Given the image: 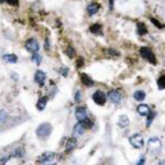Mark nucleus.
<instances>
[{"label": "nucleus", "instance_id": "1", "mask_svg": "<svg viewBox=\"0 0 165 165\" xmlns=\"http://www.w3.org/2000/svg\"><path fill=\"white\" fill-rule=\"evenodd\" d=\"M161 149H162V142H161V140L159 139V138L152 137L149 139V141H148L149 152L156 155L161 152Z\"/></svg>", "mask_w": 165, "mask_h": 165}, {"label": "nucleus", "instance_id": "2", "mask_svg": "<svg viewBox=\"0 0 165 165\" xmlns=\"http://www.w3.org/2000/svg\"><path fill=\"white\" fill-rule=\"evenodd\" d=\"M140 55H141V57H142L143 60H145L146 62L150 63V64H153V65L156 64V57H155L154 53H153V51L151 50L150 48H146V46L141 48L140 49Z\"/></svg>", "mask_w": 165, "mask_h": 165}, {"label": "nucleus", "instance_id": "3", "mask_svg": "<svg viewBox=\"0 0 165 165\" xmlns=\"http://www.w3.org/2000/svg\"><path fill=\"white\" fill-rule=\"evenodd\" d=\"M52 130H53V128L50 123H48V122L42 123V125H39L38 129H36V135H38L39 138H41V139H44V138L49 137V135L51 134Z\"/></svg>", "mask_w": 165, "mask_h": 165}, {"label": "nucleus", "instance_id": "4", "mask_svg": "<svg viewBox=\"0 0 165 165\" xmlns=\"http://www.w3.org/2000/svg\"><path fill=\"white\" fill-rule=\"evenodd\" d=\"M25 49H27V52L32 53V54L33 53H38L39 50H40V44L34 38H31L25 42Z\"/></svg>", "mask_w": 165, "mask_h": 165}, {"label": "nucleus", "instance_id": "5", "mask_svg": "<svg viewBox=\"0 0 165 165\" xmlns=\"http://www.w3.org/2000/svg\"><path fill=\"white\" fill-rule=\"evenodd\" d=\"M129 141H130L131 145L135 149H141L143 146V137L140 133H135V134L131 135Z\"/></svg>", "mask_w": 165, "mask_h": 165}, {"label": "nucleus", "instance_id": "6", "mask_svg": "<svg viewBox=\"0 0 165 165\" xmlns=\"http://www.w3.org/2000/svg\"><path fill=\"white\" fill-rule=\"evenodd\" d=\"M93 100L95 101L97 105L99 106H103L106 104V100H107V97H106L105 94L101 91V90H97V91H95L93 95Z\"/></svg>", "mask_w": 165, "mask_h": 165}, {"label": "nucleus", "instance_id": "7", "mask_svg": "<svg viewBox=\"0 0 165 165\" xmlns=\"http://www.w3.org/2000/svg\"><path fill=\"white\" fill-rule=\"evenodd\" d=\"M108 97H109V100L111 101V103L113 104H120L121 103V99H122V97H121V94L118 91V90H109L108 91Z\"/></svg>", "mask_w": 165, "mask_h": 165}, {"label": "nucleus", "instance_id": "8", "mask_svg": "<svg viewBox=\"0 0 165 165\" xmlns=\"http://www.w3.org/2000/svg\"><path fill=\"white\" fill-rule=\"evenodd\" d=\"M45 79H46V75L43 70H36L34 74V82L40 86H43L45 82Z\"/></svg>", "mask_w": 165, "mask_h": 165}, {"label": "nucleus", "instance_id": "9", "mask_svg": "<svg viewBox=\"0 0 165 165\" xmlns=\"http://www.w3.org/2000/svg\"><path fill=\"white\" fill-rule=\"evenodd\" d=\"M75 117L76 119L78 120V122H82V121L85 120V119H87V111H86L85 108L82 107H79L77 108V109L75 110Z\"/></svg>", "mask_w": 165, "mask_h": 165}, {"label": "nucleus", "instance_id": "10", "mask_svg": "<svg viewBox=\"0 0 165 165\" xmlns=\"http://www.w3.org/2000/svg\"><path fill=\"white\" fill-rule=\"evenodd\" d=\"M55 158V153L54 152H45L39 158L38 162L39 163H48L50 161H52Z\"/></svg>", "mask_w": 165, "mask_h": 165}, {"label": "nucleus", "instance_id": "11", "mask_svg": "<svg viewBox=\"0 0 165 165\" xmlns=\"http://www.w3.org/2000/svg\"><path fill=\"white\" fill-rule=\"evenodd\" d=\"M137 111H138V113L139 115H141V116H143V117H146V116L149 115V113L151 112V109L149 108V106L148 105H139L138 106V108H137Z\"/></svg>", "mask_w": 165, "mask_h": 165}, {"label": "nucleus", "instance_id": "12", "mask_svg": "<svg viewBox=\"0 0 165 165\" xmlns=\"http://www.w3.org/2000/svg\"><path fill=\"white\" fill-rule=\"evenodd\" d=\"M100 9V5L97 2H93V3H90V5H88L87 7V12L89 13L90 15H96V13L99 11Z\"/></svg>", "mask_w": 165, "mask_h": 165}, {"label": "nucleus", "instance_id": "13", "mask_svg": "<svg viewBox=\"0 0 165 165\" xmlns=\"http://www.w3.org/2000/svg\"><path fill=\"white\" fill-rule=\"evenodd\" d=\"M76 145H77V141H76V139L75 138H70V139L67 140V142H66L65 149L68 151V152H70V151H73L76 148Z\"/></svg>", "mask_w": 165, "mask_h": 165}, {"label": "nucleus", "instance_id": "14", "mask_svg": "<svg viewBox=\"0 0 165 165\" xmlns=\"http://www.w3.org/2000/svg\"><path fill=\"white\" fill-rule=\"evenodd\" d=\"M80 80H82V84L85 86H87V87H91V86L94 85V80L88 75H86V74H82V75H80Z\"/></svg>", "mask_w": 165, "mask_h": 165}, {"label": "nucleus", "instance_id": "15", "mask_svg": "<svg viewBox=\"0 0 165 165\" xmlns=\"http://www.w3.org/2000/svg\"><path fill=\"white\" fill-rule=\"evenodd\" d=\"M129 123H130V120H129V118L127 117V116L122 115L119 117V119H118V125L120 128H125L129 125Z\"/></svg>", "mask_w": 165, "mask_h": 165}, {"label": "nucleus", "instance_id": "16", "mask_svg": "<svg viewBox=\"0 0 165 165\" xmlns=\"http://www.w3.org/2000/svg\"><path fill=\"white\" fill-rule=\"evenodd\" d=\"M84 130H85V128L82 127V122H78V123H76L74 129H73V133H74V135H76V137H79V135H82V133H84Z\"/></svg>", "mask_w": 165, "mask_h": 165}, {"label": "nucleus", "instance_id": "17", "mask_svg": "<svg viewBox=\"0 0 165 165\" xmlns=\"http://www.w3.org/2000/svg\"><path fill=\"white\" fill-rule=\"evenodd\" d=\"M137 33L139 35H145L146 33H148V29H146V25L144 24V23L142 22H139L137 24Z\"/></svg>", "mask_w": 165, "mask_h": 165}, {"label": "nucleus", "instance_id": "18", "mask_svg": "<svg viewBox=\"0 0 165 165\" xmlns=\"http://www.w3.org/2000/svg\"><path fill=\"white\" fill-rule=\"evenodd\" d=\"M2 60L7 63H17L18 62V56L15 54H6L2 56Z\"/></svg>", "mask_w": 165, "mask_h": 165}, {"label": "nucleus", "instance_id": "19", "mask_svg": "<svg viewBox=\"0 0 165 165\" xmlns=\"http://www.w3.org/2000/svg\"><path fill=\"white\" fill-rule=\"evenodd\" d=\"M46 104H48V98L43 96V97L39 98L38 103H36V108L39 110H43L45 108V106H46Z\"/></svg>", "mask_w": 165, "mask_h": 165}, {"label": "nucleus", "instance_id": "20", "mask_svg": "<svg viewBox=\"0 0 165 165\" xmlns=\"http://www.w3.org/2000/svg\"><path fill=\"white\" fill-rule=\"evenodd\" d=\"M89 31L91 33H94V34H96V35L101 34V25L98 24V23L91 24V25H90V27H89Z\"/></svg>", "mask_w": 165, "mask_h": 165}, {"label": "nucleus", "instance_id": "21", "mask_svg": "<svg viewBox=\"0 0 165 165\" xmlns=\"http://www.w3.org/2000/svg\"><path fill=\"white\" fill-rule=\"evenodd\" d=\"M145 93L143 91V90H137L134 93V95H133V97H134L135 100H138V101H142V100L145 99Z\"/></svg>", "mask_w": 165, "mask_h": 165}, {"label": "nucleus", "instance_id": "22", "mask_svg": "<svg viewBox=\"0 0 165 165\" xmlns=\"http://www.w3.org/2000/svg\"><path fill=\"white\" fill-rule=\"evenodd\" d=\"M31 61L36 65H40L41 62H42V57H41V55L39 53H33L32 56H31Z\"/></svg>", "mask_w": 165, "mask_h": 165}, {"label": "nucleus", "instance_id": "23", "mask_svg": "<svg viewBox=\"0 0 165 165\" xmlns=\"http://www.w3.org/2000/svg\"><path fill=\"white\" fill-rule=\"evenodd\" d=\"M23 155H24V151H23V149L18 148L13 151L12 154H11V156H13V158H22Z\"/></svg>", "mask_w": 165, "mask_h": 165}, {"label": "nucleus", "instance_id": "24", "mask_svg": "<svg viewBox=\"0 0 165 165\" xmlns=\"http://www.w3.org/2000/svg\"><path fill=\"white\" fill-rule=\"evenodd\" d=\"M75 53H76L75 49L72 48V46H68V48L66 49V51H65V54L67 55L68 57H70V58H73L74 56H75Z\"/></svg>", "mask_w": 165, "mask_h": 165}, {"label": "nucleus", "instance_id": "25", "mask_svg": "<svg viewBox=\"0 0 165 165\" xmlns=\"http://www.w3.org/2000/svg\"><path fill=\"white\" fill-rule=\"evenodd\" d=\"M158 86L160 89H164L165 88V75H162L158 79Z\"/></svg>", "mask_w": 165, "mask_h": 165}, {"label": "nucleus", "instance_id": "26", "mask_svg": "<svg viewBox=\"0 0 165 165\" xmlns=\"http://www.w3.org/2000/svg\"><path fill=\"white\" fill-rule=\"evenodd\" d=\"M82 127L85 128V129H90V128L93 127L94 123H93V121L90 120V119H88V118H87V119H85V120L82 121Z\"/></svg>", "mask_w": 165, "mask_h": 165}, {"label": "nucleus", "instance_id": "27", "mask_svg": "<svg viewBox=\"0 0 165 165\" xmlns=\"http://www.w3.org/2000/svg\"><path fill=\"white\" fill-rule=\"evenodd\" d=\"M7 118H8L7 112H6V111H3V110H0V123L6 122Z\"/></svg>", "mask_w": 165, "mask_h": 165}, {"label": "nucleus", "instance_id": "28", "mask_svg": "<svg viewBox=\"0 0 165 165\" xmlns=\"http://www.w3.org/2000/svg\"><path fill=\"white\" fill-rule=\"evenodd\" d=\"M3 1L8 2L10 6H12V7H18L19 6V0H3Z\"/></svg>", "mask_w": 165, "mask_h": 165}, {"label": "nucleus", "instance_id": "29", "mask_svg": "<svg viewBox=\"0 0 165 165\" xmlns=\"http://www.w3.org/2000/svg\"><path fill=\"white\" fill-rule=\"evenodd\" d=\"M148 123H146V125H148V127H150L151 125V122H152V120L153 119H154V117H155V113H153V112H150L148 115Z\"/></svg>", "mask_w": 165, "mask_h": 165}, {"label": "nucleus", "instance_id": "30", "mask_svg": "<svg viewBox=\"0 0 165 165\" xmlns=\"http://www.w3.org/2000/svg\"><path fill=\"white\" fill-rule=\"evenodd\" d=\"M151 22L154 23V24L156 25V27H159V29H162V27H163L162 23H160L158 20H156V19H154V18H151Z\"/></svg>", "mask_w": 165, "mask_h": 165}, {"label": "nucleus", "instance_id": "31", "mask_svg": "<svg viewBox=\"0 0 165 165\" xmlns=\"http://www.w3.org/2000/svg\"><path fill=\"white\" fill-rule=\"evenodd\" d=\"M80 99H82V93H80L79 90H77L75 94V101L76 103H79Z\"/></svg>", "mask_w": 165, "mask_h": 165}, {"label": "nucleus", "instance_id": "32", "mask_svg": "<svg viewBox=\"0 0 165 165\" xmlns=\"http://www.w3.org/2000/svg\"><path fill=\"white\" fill-rule=\"evenodd\" d=\"M61 74H62L63 76H67L68 75V68L67 67H63V68H61Z\"/></svg>", "mask_w": 165, "mask_h": 165}, {"label": "nucleus", "instance_id": "33", "mask_svg": "<svg viewBox=\"0 0 165 165\" xmlns=\"http://www.w3.org/2000/svg\"><path fill=\"white\" fill-rule=\"evenodd\" d=\"M108 54L109 55H115V56H119V52H117V51H113V50H107Z\"/></svg>", "mask_w": 165, "mask_h": 165}, {"label": "nucleus", "instance_id": "34", "mask_svg": "<svg viewBox=\"0 0 165 165\" xmlns=\"http://www.w3.org/2000/svg\"><path fill=\"white\" fill-rule=\"evenodd\" d=\"M82 65H84V60L80 57V58H78V61H77V67H80Z\"/></svg>", "mask_w": 165, "mask_h": 165}, {"label": "nucleus", "instance_id": "35", "mask_svg": "<svg viewBox=\"0 0 165 165\" xmlns=\"http://www.w3.org/2000/svg\"><path fill=\"white\" fill-rule=\"evenodd\" d=\"M45 50H50V40L49 39L45 40Z\"/></svg>", "mask_w": 165, "mask_h": 165}, {"label": "nucleus", "instance_id": "36", "mask_svg": "<svg viewBox=\"0 0 165 165\" xmlns=\"http://www.w3.org/2000/svg\"><path fill=\"white\" fill-rule=\"evenodd\" d=\"M143 163H145V158L142 155V156H141V158H140V160L138 161L137 164H143Z\"/></svg>", "mask_w": 165, "mask_h": 165}, {"label": "nucleus", "instance_id": "37", "mask_svg": "<svg viewBox=\"0 0 165 165\" xmlns=\"http://www.w3.org/2000/svg\"><path fill=\"white\" fill-rule=\"evenodd\" d=\"M110 3V10H113V0H109Z\"/></svg>", "mask_w": 165, "mask_h": 165}, {"label": "nucleus", "instance_id": "38", "mask_svg": "<svg viewBox=\"0 0 165 165\" xmlns=\"http://www.w3.org/2000/svg\"><path fill=\"white\" fill-rule=\"evenodd\" d=\"M159 164H161V165L163 164V165H164L165 164V161H160V163H159Z\"/></svg>", "mask_w": 165, "mask_h": 165}]
</instances>
